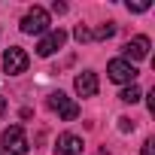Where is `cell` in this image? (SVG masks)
<instances>
[{
  "instance_id": "6da1fadb",
  "label": "cell",
  "mask_w": 155,
  "mask_h": 155,
  "mask_svg": "<svg viewBox=\"0 0 155 155\" xmlns=\"http://www.w3.org/2000/svg\"><path fill=\"white\" fill-rule=\"evenodd\" d=\"M49 31V12L43 6H31L21 18V34H46Z\"/></svg>"
},
{
  "instance_id": "7a4b0ae2",
  "label": "cell",
  "mask_w": 155,
  "mask_h": 155,
  "mask_svg": "<svg viewBox=\"0 0 155 155\" xmlns=\"http://www.w3.org/2000/svg\"><path fill=\"white\" fill-rule=\"evenodd\" d=\"M28 137H25V128L21 125H9L6 131H3V149L9 152V155H28Z\"/></svg>"
},
{
  "instance_id": "3957f363",
  "label": "cell",
  "mask_w": 155,
  "mask_h": 155,
  "mask_svg": "<svg viewBox=\"0 0 155 155\" xmlns=\"http://www.w3.org/2000/svg\"><path fill=\"white\" fill-rule=\"evenodd\" d=\"M49 110L52 113H58L64 122H73L76 116H79V104H73L64 91H55V94H49Z\"/></svg>"
},
{
  "instance_id": "277c9868",
  "label": "cell",
  "mask_w": 155,
  "mask_h": 155,
  "mask_svg": "<svg viewBox=\"0 0 155 155\" xmlns=\"http://www.w3.org/2000/svg\"><path fill=\"white\" fill-rule=\"evenodd\" d=\"M28 64H31V58H28V52H25L21 46H9V49L3 52V70H6L9 76L25 73V70H28Z\"/></svg>"
},
{
  "instance_id": "5b68a950",
  "label": "cell",
  "mask_w": 155,
  "mask_h": 155,
  "mask_svg": "<svg viewBox=\"0 0 155 155\" xmlns=\"http://www.w3.org/2000/svg\"><path fill=\"white\" fill-rule=\"evenodd\" d=\"M107 73H110L113 82H131L134 85V79H137V67L131 61H125V58H113L107 64Z\"/></svg>"
},
{
  "instance_id": "8992f818",
  "label": "cell",
  "mask_w": 155,
  "mask_h": 155,
  "mask_svg": "<svg viewBox=\"0 0 155 155\" xmlns=\"http://www.w3.org/2000/svg\"><path fill=\"white\" fill-rule=\"evenodd\" d=\"M64 43H67V34H64L61 28H58V31H49V34L37 43V55H40V58H49V55H52V52H58Z\"/></svg>"
},
{
  "instance_id": "52a82bcc",
  "label": "cell",
  "mask_w": 155,
  "mask_h": 155,
  "mask_svg": "<svg viewBox=\"0 0 155 155\" xmlns=\"http://www.w3.org/2000/svg\"><path fill=\"white\" fill-rule=\"evenodd\" d=\"M55 155H82V137L61 134L58 143H55Z\"/></svg>"
},
{
  "instance_id": "ba28073f",
  "label": "cell",
  "mask_w": 155,
  "mask_h": 155,
  "mask_svg": "<svg viewBox=\"0 0 155 155\" xmlns=\"http://www.w3.org/2000/svg\"><path fill=\"white\" fill-rule=\"evenodd\" d=\"M73 85H76V94H79V97H94L97 94V73H91V70L79 73Z\"/></svg>"
},
{
  "instance_id": "9c48e42d",
  "label": "cell",
  "mask_w": 155,
  "mask_h": 155,
  "mask_svg": "<svg viewBox=\"0 0 155 155\" xmlns=\"http://www.w3.org/2000/svg\"><path fill=\"white\" fill-rule=\"evenodd\" d=\"M149 46H152L149 37H134V40H128V43H125V61H131V58H134V61H143V58L149 55Z\"/></svg>"
},
{
  "instance_id": "30bf717a",
  "label": "cell",
  "mask_w": 155,
  "mask_h": 155,
  "mask_svg": "<svg viewBox=\"0 0 155 155\" xmlns=\"http://www.w3.org/2000/svg\"><path fill=\"white\" fill-rule=\"evenodd\" d=\"M113 34H116V25H113V21H107V25H101V28H94V31H91V40H110Z\"/></svg>"
},
{
  "instance_id": "8fae6325",
  "label": "cell",
  "mask_w": 155,
  "mask_h": 155,
  "mask_svg": "<svg viewBox=\"0 0 155 155\" xmlns=\"http://www.w3.org/2000/svg\"><path fill=\"white\" fill-rule=\"evenodd\" d=\"M140 94H143V91H140V85H128V88H122V94H119V97H122L125 104H137V101H140Z\"/></svg>"
},
{
  "instance_id": "7c38bea8",
  "label": "cell",
  "mask_w": 155,
  "mask_h": 155,
  "mask_svg": "<svg viewBox=\"0 0 155 155\" xmlns=\"http://www.w3.org/2000/svg\"><path fill=\"white\" fill-rule=\"evenodd\" d=\"M73 37L79 40V43H88V40H91V28H85V25H76V31H73Z\"/></svg>"
},
{
  "instance_id": "4fadbf2b",
  "label": "cell",
  "mask_w": 155,
  "mask_h": 155,
  "mask_svg": "<svg viewBox=\"0 0 155 155\" xmlns=\"http://www.w3.org/2000/svg\"><path fill=\"white\" fill-rule=\"evenodd\" d=\"M149 6H152L149 0H140V3H128V9H131V12H146Z\"/></svg>"
},
{
  "instance_id": "5bb4252c",
  "label": "cell",
  "mask_w": 155,
  "mask_h": 155,
  "mask_svg": "<svg viewBox=\"0 0 155 155\" xmlns=\"http://www.w3.org/2000/svg\"><path fill=\"white\" fill-rule=\"evenodd\" d=\"M143 155H155V140H152V137L143 143Z\"/></svg>"
},
{
  "instance_id": "9a60e30c",
  "label": "cell",
  "mask_w": 155,
  "mask_h": 155,
  "mask_svg": "<svg viewBox=\"0 0 155 155\" xmlns=\"http://www.w3.org/2000/svg\"><path fill=\"white\" fill-rule=\"evenodd\" d=\"M119 128H122V131H134V122H131V119H119Z\"/></svg>"
},
{
  "instance_id": "2e32d148",
  "label": "cell",
  "mask_w": 155,
  "mask_h": 155,
  "mask_svg": "<svg viewBox=\"0 0 155 155\" xmlns=\"http://www.w3.org/2000/svg\"><path fill=\"white\" fill-rule=\"evenodd\" d=\"M52 12H58V15L67 12V3H58V0H55V3H52Z\"/></svg>"
},
{
  "instance_id": "e0dca14e",
  "label": "cell",
  "mask_w": 155,
  "mask_h": 155,
  "mask_svg": "<svg viewBox=\"0 0 155 155\" xmlns=\"http://www.w3.org/2000/svg\"><path fill=\"white\" fill-rule=\"evenodd\" d=\"M6 107H9V104H6L3 97H0V116H3V113H6Z\"/></svg>"
},
{
  "instance_id": "ac0fdd59",
  "label": "cell",
  "mask_w": 155,
  "mask_h": 155,
  "mask_svg": "<svg viewBox=\"0 0 155 155\" xmlns=\"http://www.w3.org/2000/svg\"><path fill=\"white\" fill-rule=\"evenodd\" d=\"M97 155H107V152H104V149H101V152H97Z\"/></svg>"
},
{
  "instance_id": "d6986e66",
  "label": "cell",
  "mask_w": 155,
  "mask_h": 155,
  "mask_svg": "<svg viewBox=\"0 0 155 155\" xmlns=\"http://www.w3.org/2000/svg\"><path fill=\"white\" fill-rule=\"evenodd\" d=\"M0 155H3V152H0Z\"/></svg>"
}]
</instances>
